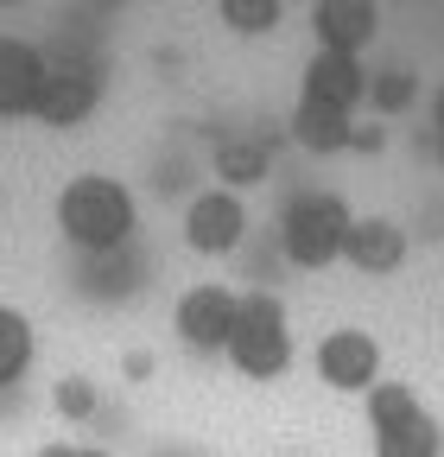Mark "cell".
<instances>
[{"mask_svg":"<svg viewBox=\"0 0 444 457\" xmlns=\"http://www.w3.org/2000/svg\"><path fill=\"white\" fill-rule=\"evenodd\" d=\"M381 32V7L374 0H317L311 7V38L330 51H368Z\"/></svg>","mask_w":444,"mask_h":457,"instance_id":"10","label":"cell"},{"mask_svg":"<svg viewBox=\"0 0 444 457\" xmlns=\"http://www.w3.org/2000/svg\"><path fill=\"white\" fill-rule=\"evenodd\" d=\"M311 369L330 394H356L368 400L381 387V343L356 324H337V330H324L317 337V350H311Z\"/></svg>","mask_w":444,"mask_h":457,"instance_id":"6","label":"cell"},{"mask_svg":"<svg viewBox=\"0 0 444 457\" xmlns=\"http://www.w3.org/2000/svg\"><path fill=\"white\" fill-rule=\"evenodd\" d=\"M222 356H229V369L242 381H280L299 356L286 299L280 293H242V312H235V330H229V350Z\"/></svg>","mask_w":444,"mask_h":457,"instance_id":"2","label":"cell"},{"mask_svg":"<svg viewBox=\"0 0 444 457\" xmlns=\"http://www.w3.org/2000/svg\"><path fill=\"white\" fill-rule=\"evenodd\" d=\"M235 312H242V293H235V286L197 279V286H185L178 305H172V330H178L185 350L222 356V350H229V330H235Z\"/></svg>","mask_w":444,"mask_h":457,"instance_id":"5","label":"cell"},{"mask_svg":"<svg viewBox=\"0 0 444 457\" xmlns=\"http://www.w3.org/2000/svg\"><path fill=\"white\" fill-rule=\"evenodd\" d=\"M32 457H115V451H102V445H83V438H51V445H38Z\"/></svg>","mask_w":444,"mask_h":457,"instance_id":"14","label":"cell"},{"mask_svg":"<svg viewBox=\"0 0 444 457\" xmlns=\"http://www.w3.org/2000/svg\"><path fill=\"white\" fill-rule=\"evenodd\" d=\"M51 407H58L64 420H89V413H95V387H89L83 375H64L58 387H51Z\"/></svg>","mask_w":444,"mask_h":457,"instance_id":"13","label":"cell"},{"mask_svg":"<svg viewBox=\"0 0 444 457\" xmlns=\"http://www.w3.org/2000/svg\"><path fill=\"white\" fill-rule=\"evenodd\" d=\"M349 222H356V210L337 191H292L280 210V254L305 273H324V267L343 261Z\"/></svg>","mask_w":444,"mask_h":457,"instance_id":"3","label":"cell"},{"mask_svg":"<svg viewBox=\"0 0 444 457\" xmlns=\"http://www.w3.org/2000/svg\"><path fill=\"white\" fill-rule=\"evenodd\" d=\"M45 83V51L20 32H0V121H26Z\"/></svg>","mask_w":444,"mask_h":457,"instance_id":"8","label":"cell"},{"mask_svg":"<svg viewBox=\"0 0 444 457\" xmlns=\"http://www.w3.org/2000/svg\"><path fill=\"white\" fill-rule=\"evenodd\" d=\"M362 413H368L374 457H444V432H438L432 407H425L407 381H381L362 400Z\"/></svg>","mask_w":444,"mask_h":457,"instance_id":"4","label":"cell"},{"mask_svg":"<svg viewBox=\"0 0 444 457\" xmlns=\"http://www.w3.org/2000/svg\"><path fill=\"white\" fill-rule=\"evenodd\" d=\"M413 96H419V77H413L407 64L368 71V108H374V114H400V108H413Z\"/></svg>","mask_w":444,"mask_h":457,"instance_id":"12","label":"cell"},{"mask_svg":"<svg viewBox=\"0 0 444 457\" xmlns=\"http://www.w3.org/2000/svg\"><path fill=\"white\" fill-rule=\"evenodd\" d=\"M343 261L368 279H387L407 267V228L387 222V216H356L349 222V242H343Z\"/></svg>","mask_w":444,"mask_h":457,"instance_id":"9","label":"cell"},{"mask_svg":"<svg viewBox=\"0 0 444 457\" xmlns=\"http://www.w3.org/2000/svg\"><path fill=\"white\" fill-rule=\"evenodd\" d=\"M32 356H38V337H32V318H26L20 305H7V299H0V387H13V381H26Z\"/></svg>","mask_w":444,"mask_h":457,"instance_id":"11","label":"cell"},{"mask_svg":"<svg viewBox=\"0 0 444 457\" xmlns=\"http://www.w3.org/2000/svg\"><path fill=\"white\" fill-rule=\"evenodd\" d=\"M51 216H58V236L77 254H115V248L134 242V228H140L134 191L121 179H108V171H77V179L58 191Z\"/></svg>","mask_w":444,"mask_h":457,"instance_id":"1","label":"cell"},{"mask_svg":"<svg viewBox=\"0 0 444 457\" xmlns=\"http://www.w3.org/2000/svg\"><path fill=\"white\" fill-rule=\"evenodd\" d=\"M242 236H248V204H242L235 185L216 179L210 191H197V197L185 204V248H191V254L222 261V254L242 248Z\"/></svg>","mask_w":444,"mask_h":457,"instance_id":"7","label":"cell"},{"mask_svg":"<svg viewBox=\"0 0 444 457\" xmlns=\"http://www.w3.org/2000/svg\"><path fill=\"white\" fill-rule=\"evenodd\" d=\"M165 457H185V451H165Z\"/></svg>","mask_w":444,"mask_h":457,"instance_id":"15","label":"cell"}]
</instances>
